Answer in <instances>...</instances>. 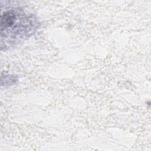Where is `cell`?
Wrapping results in <instances>:
<instances>
[{
	"label": "cell",
	"mask_w": 151,
	"mask_h": 151,
	"mask_svg": "<svg viewBox=\"0 0 151 151\" xmlns=\"http://www.w3.org/2000/svg\"><path fill=\"white\" fill-rule=\"evenodd\" d=\"M38 28L34 16L19 7L6 9L1 16V47L8 48L29 37Z\"/></svg>",
	"instance_id": "cell-1"
}]
</instances>
